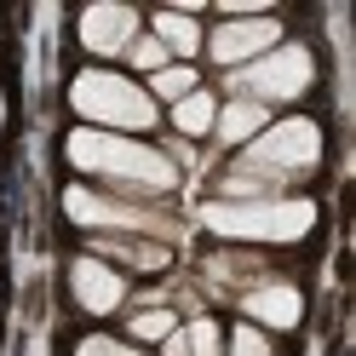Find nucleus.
Here are the masks:
<instances>
[{"instance_id":"f257e3e1","label":"nucleus","mask_w":356,"mask_h":356,"mask_svg":"<svg viewBox=\"0 0 356 356\" xmlns=\"http://www.w3.org/2000/svg\"><path fill=\"white\" fill-rule=\"evenodd\" d=\"M70 161L81 172H109V178H127V184H138V190H172L178 184V172L161 149H149V144H132V138H115V132H98V127H81L70 132Z\"/></svg>"},{"instance_id":"f03ea898","label":"nucleus","mask_w":356,"mask_h":356,"mask_svg":"<svg viewBox=\"0 0 356 356\" xmlns=\"http://www.w3.org/2000/svg\"><path fill=\"white\" fill-rule=\"evenodd\" d=\"M70 104L81 109L86 121H104V127H132V132H144V127L155 121V98L144 92V86H132L127 75H109V70L75 75Z\"/></svg>"},{"instance_id":"7ed1b4c3","label":"nucleus","mask_w":356,"mask_h":356,"mask_svg":"<svg viewBox=\"0 0 356 356\" xmlns=\"http://www.w3.org/2000/svg\"><path fill=\"white\" fill-rule=\"evenodd\" d=\"M310 225H316V207L310 202H213L207 207V230L218 236H241V241H299Z\"/></svg>"},{"instance_id":"20e7f679","label":"nucleus","mask_w":356,"mask_h":356,"mask_svg":"<svg viewBox=\"0 0 356 356\" xmlns=\"http://www.w3.org/2000/svg\"><path fill=\"white\" fill-rule=\"evenodd\" d=\"M230 86L248 104H259V98H299L310 86V52L305 47H270L264 58L241 63V70L230 75Z\"/></svg>"},{"instance_id":"39448f33","label":"nucleus","mask_w":356,"mask_h":356,"mask_svg":"<svg viewBox=\"0 0 356 356\" xmlns=\"http://www.w3.org/2000/svg\"><path fill=\"white\" fill-rule=\"evenodd\" d=\"M322 155V132L316 121H276L264 127L259 138L248 144V167H264V172H299V167H316Z\"/></svg>"},{"instance_id":"423d86ee","label":"nucleus","mask_w":356,"mask_h":356,"mask_svg":"<svg viewBox=\"0 0 356 356\" xmlns=\"http://www.w3.org/2000/svg\"><path fill=\"white\" fill-rule=\"evenodd\" d=\"M270 47H282L276 17H230V24H218V29H213V40H207V52L225 63V70H241V63L264 58Z\"/></svg>"},{"instance_id":"0eeeda50","label":"nucleus","mask_w":356,"mask_h":356,"mask_svg":"<svg viewBox=\"0 0 356 356\" xmlns=\"http://www.w3.org/2000/svg\"><path fill=\"white\" fill-rule=\"evenodd\" d=\"M138 40V12L132 6H115V0H98V6L81 12V47L98 52V58H115Z\"/></svg>"},{"instance_id":"6e6552de","label":"nucleus","mask_w":356,"mask_h":356,"mask_svg":"<svg viewBox=\"0 0 356 356\" xmlns=\"http://www.w3.org/2000/svg\"><path fill=\"white\" fill-rule=\"evenodd\" d=\"M70 282H75V299L92 310V316H109L121 299H127V282L109 270L104 259H75V270H70Z\"/></svg>"},{"instance_id":"1a4fd4ad","label":"nucleus","mask_w":356,"mask_h":356,"mask_svg":"<svg viewBox=\"0 0 356 356\" xmlns=\"http://www.w3.org/2000/svg\"><path fill=\"white\" fill-rule=\"evenodd\" d=\"M248 316L264 322V327H293L299 322V287H287V282L253 287V293H248Z\"/></svg>"},{"instance_id":"9d476101","label":"nucleus","mask_w":356,"mask_h":356,"mask_svg":"<svg viewBox=\"0 0 356 356\" xmlns=\"http://www.w3.org/2000/svg\"><path fill=\"white\" fill-rule=\"evenodd\" d=\"M63 207H70V218H81V225H144V230H161L149 213H132V207H104L98 195H86V190H70V195H63Z\"/></svg>"},{"instance_id":"9b49d317","label":"nucleus","mask_w":356,"mask_h":356,"mask_svg":"<svg viewBox=\"0 0 356 356\" xmlns=\"http://www.w3.org/2000/svg\"><path fill=\"white\" fill-rule=\"evenodd\" d=\"M213 127H218V138H225V144H248V138L264 132V104L236 98V104H225V109L213 115Z\"/></svg>"},{"instance_id":"f8f14e48","label":"nucleus","mask_w":356,"mask_h":356,"mask_svg":"<svg viewBox=\"0 0 356 356\" xmlns=\"http://www.w3.org/2000/svg\"><path fill=\"white\" fill-rule=\"evenodd\" d=\"M155 40L167 47V58L202 52V29H195V17H184V12H155Z\"/></svg>"},{"instance_id":"ddd939ff","label":"nucleus","mask_w":356,"mask_h":356,"mask_svg":"<svg viewBox=\"0 0 356 356\" xmlns=\"http://www.w3.org/2000/svg\"><path fill=\"white\" fill-rule=\"evenodd\" d=\"M213 115H218L213 92H190V98H178V104H172V127H178V132H190V138H195V132H207Z\"/></svg>"},{"instance_id":"4468645a","label":"nucleus","mask_w":356,"mask_h":356,"mask_svg":"<svg viewBox=\"0 0 356 356\" xmlns=\"http://www.w3.org/2000/svg\"><path fill=\"white\" fill-rule=\"evenodd\" d=\"M149 92H155V98H167V104L190 98V92H195V70H190V63H167V70H155V75H149Z\"/></svg>"},{"instance_id":"2eb2a0df","label":"nucleus","mask_w":356,"mask_h":356,"mask_svg":"<svg viewBox=\"0 0 356 356\" xmlns=\"http://www.w3.org/2000/svg\"><path fill=\"white\" fill-rule=\"evenodd\" d=\"M127 58L138 63V70H149V75H155V70H167V63H172V58H167V47H161L155 35H138V40L127 47Z\"/></svg>"},{"instance_id":"dca6fc26","label":"nucleus","mask_w":356,"mask_h":356,"mask_svg":"<svg viewBox=\"0 0 356 356\" xmlns=\"http://www.w3.org/2000/svg\"><path fill=\"white\" fill-rule=\"evenodd\" d=\"M178 322H172V310H138L132 316V339H167Z\"/></svg>"},{"instance_id":"f3484780","label":"nucleus","mask_w":356,"mask_h":356,"mask_svg":"<svg viewBox=\"0 0 356 356\" xmlns=\"http://www.w3.org/2000/svg\"><path fill=\"white\" fill-rule=\"evenodd\" d=\"M230 356H270V345H264V333L248 322V327L230 333Z\"/></svg>"},{"instance_id":"a211bd4d","label":"nucleus","mask_w":356,"mask_h":356,"mask_svg":"<svg viewBox=\"0 0 356 356\" xmlns=\"http://www.w3.org/2000/svg\"><path fill=\"white\" fill-rule=\"evenodd\" d=\"M184 339H190V356H218V327L213 322H190Z\"/></svg>"},{"instance_id":"6ab92c4d","label":"nucleus","mask_w":356,"mask_h":356,"mask_svg":"<svg viewBox=\"0 0 356 356\" xmlns=\"http://www.w3.org/2000/svg\"><path fill=\"white\" fill-rule=\"evenodd\" d=\"M75 356H138V350L121 345V339H109V333H92V339H81V345H75Z\"/></svg>"},{"instance_id":"aec40b11","label":"nucleus","mask_w":356,"mask_h":356,"mask_svg":"<svg viewBox=\"0 0 356 356\" xmlns=\"http://www.w3.org/2000/svg\"><path fill=\"white\" fill-rule=\"evenodd\" d=\"M161 345H167V356H190V339H184V327H172Z\"/></svg>"}]
</instances>
